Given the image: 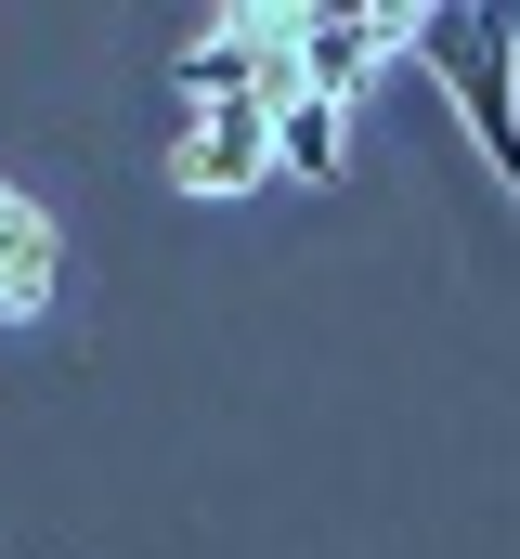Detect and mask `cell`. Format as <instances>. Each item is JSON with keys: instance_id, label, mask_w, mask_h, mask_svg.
<instances>
[{"instance_id": "cell-1", "label": "cell", "mask_w": 520, "mask_h": 559, "mask_svg": "<svg viewBox=\"0 0 520 559\" xmlns=\"http://www.w3.org/2000/svg\"><path fill=\"white\" fill-rule=\"evenodd\" d=\"M416 52L442 66V92H456V118L482 131L495 156V182L520 195V13H416Z\"/></svg>"}, {"instance_id": "cell-2", "label": "cell", "mask_w": 520, "mask_h": 559, "mask_svg": "<svg viewBox=\"0 0 520 559\" xmlns=\"http://www.w3.org/2000/svg\"><path fill=\"white\" fill-rule=\"evenodd\" d=\"M403 39H416V13H390V0H326V13H299V92L352 105Z\"/></svg>"}, {"instance_id": "cell-3", "label": "cell", "mask_w": 520, "mask_h": 559, "mask_svg": "<svg viewBox=\"0 0 520 559\" xmlns=\"http://www.w3.org/2000/svg\"><path fill=\"white\" fill-rule=\"evenodd\" d=\"M260 169H273V118H260V105H196L182 143H169V182H182V195H235Z\"/></svg>"}, {"instance_id": "cell-4", "label": "cell", "mask_w": 520, "mask_h": 559, "mask_svg": "<svg viewBox=\"0 0 520 559\" xmlns=\"http://www.w3.org/2000/svg\"><path fill=\"white\" fill-rule=\"evenodd\" d=\"M52 286H66V235H52V209H39L26 182H0V325H39Z\"/></svg>"}, {"instance_id": "cell-5", "label": "cell", "mask_w": 520, "mask_h": 559, "mask_svg": "<svg viewBox=\"0 0 520 559\" xmlns=\"http://www.w3.org/2000/svg\"><path fill=\"white\" fill-rule=\"evenodd\" d=\"M339 143H352V105H326V92L273 105V169L286 182H339Z\"/></svg>"}]
</instances>
